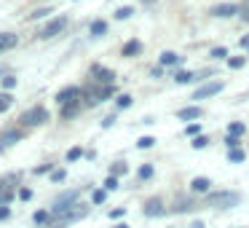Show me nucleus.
<instances>
[{"instance_id": "393cba45", "label": "nucleus", "mask_w": 249, "mask_h": 228, "mask_svg": "<svg viewBox=\"0 0 249 228\" xmlns=\"http://www.w3.org/2000/svg\"><path fill=\"white\" fill-rule=\"evenodd\" d=\"M140 180H150L153 174H156V167H153V164H145V167H140Z\"/></svg>"}, {"instance_id": "1a4fd4ad", "label": "nucleus", "mask_w": 249, "mask_h": 228, "mask_svg": "<svg viewBox=\"0 0 249 228\" xmlns=\"http://www.w3.org/2000/svg\"><path fill=\"white\" fill-rule=\"evenodd\" d=\"M91 78H94V83H115V73L107 70V67H102V65L91 67Z\"/></svg>"}, {"instance_id": "b1692460", "label": "nucleus", "mask_w": 249, "mask_h": 228, "mask_svg": "<svg viewBox=\"0 0 249 228\" xmlns=\"http://www.w3.org/2000/svg\"><path fill=\"white\" fill-rule=\"evenodd\" d=\"M228 132H231V134H236V137H244V132H247V124H241V121H233V124L228 126Z\"/></svg>"}, {"instance_id": "ddd939ff", "label": "nucleus", "mask_w": 249, "mask_h": 228, "mask_svg": "<svg viewBox=\"0 0 249 228\" xmlns=\"http://www.w3.org/2000/svg\"><path fill=\"white\" fill-rule=\"evenodd\" d=\"M142 54V40L131 38L124 43V49H121V57H126V59H131V57H140Z\"/></svg>"}, {"instance_id": "dca6fc26", "label": "nucleus", "mask_w": 249, "mask_h": 228, "mask_svg": "<svg viewBox=\"0 0 249 228\" xmlns=\"http://www.w3.org/2000/svg\"><path fill=\"white\" fill-rule=\"evenodd\" d=\"M177 118L179 121H196V118H201V108L198 105H193V108H182V110H177Z\"/></svg>"}, {"instance_id": "cd10ccee", "label": "nucleus", "mask_w": 249, "mask_h": 228, "mask_svg": "<svg viewBox=\"0 0 249 228\" xmlns=\"http://www.w3.org/2000/svg\"><path fill=\"white\" fill-rule=\"evenodd\" d=\"M156 145V137H140L137 140V148H142V151H147V148Z\"/></svg>"}, {"instance_id": "e433bc0d", "label": "nucleus", "mask_w": 249, "mask_h": 228, "mask_svg": "<svg viewBox=\"0 0 249 228\" xmlns=\"http://www.w3.org/2000/svg\"><path fill=\"white\" fill-rule=\"evenodd\" d=\"M51 14V8H35L33 14H30V19H43V17H49Z\"/></svg>"}, {"instance_id": "412c9836", "label": "nucleus", "mask_w": 249, "mask_h": 228, "mask_svg": "<svg viewBox=\"0 0 249 228\" xmlns=\"http://www.w3.org/2000/svg\"><path fill=\"white\" fill-rule=\"evenodd\" d=\"M14 105V97L8 92H0V113H6L8 108Z\"/></svg>"}, {"instance_id": "39448f33", "label": "nucleus", "mask_w": 249, "mask_h": 228, "mask_svg": "<svg viewBox=\"0 0 249 228\" xmlns=\"http://www.w3.org/2000/svg\"><path fill=\"white\" fill-rule=\"evenodd\" d=\"M67 22H70L67 17H54V19H51V22L46 24L43 30H40V38H43V40H49V38H54V35H59L62 30L67 27Z\"/></svg>"}, {"instance_id": "f3484780", "label": "nucleus", "mask_w": 249, "mask_h": 228, "mask_svg": "<svg viewBox=\"0 0 249 228\" xmlns=\"http://www.w3.org/2000/svg\"><path fill=\"white\" fill-rule=\"evenodd\" d=\"M158 62H161L163 67H174V65H179V62H182V57H179L177 51H163V54L158 57Z\"/></svg>"}, {"instance_id": "20e7f679", "label": "nucleus", "mask_w": 249, "mask_h": 228, "mask_svg": "<svg viewBox=\"0 0 249 228\" xmlns=\"http://www.w3.org/2000/svg\"><path fill=\"white\" fill-rule=\"evenodd\" d=\"M75 204H78V190H67V193H62L59 199L51 204V215H62V212L72 209Z\"/></svg>"}, {"instance_id": "6ab92c4d", "label": "nucleus", "mask_w": 249, "mask_h": 228, "mask_svg": "<svg viewBox=\"0 0 249 228\" xmlns=\"http://www.w3.org/2000/svg\"><path fill=\"white\" fill-rule=\"evenodd\" d=\"M81 99H78V102H70V105H62V118H72V115H78L81 113Z\"/></svg>"}, {"instance_id": "f704fd0d", "label": "nucleus", "mask_w": 249, "mask_h": 228, "mask_svg": "<svg viewBox=\"0 0 249 228\" xmlns=\"http://www.w3.org/2000/svg\"><path fill=\"white\" fill-rule=\"evenodd\" d=\"M190 145H193L196 151H198V148H206V145H209V140H206L204 134H198V137H193V142H190Z\"/></svg>"}, {"instance_id": "423d86ee", "label": "nucleus", "mask_w": 249, "mask_h": 228, "mask_svg": "<svg viewBox=\"0 0 249 228\" xmlns=\"http://www.w3.org/2000/svg\"><path fill=\"white\" fill-rule=\"evenodd\" d=\"M222 89H225V83H222V81H209V83H204V86L196 89L193 99H209V97H214V94H220Z\"/></svg>"}, {"instance_id": "4be33fe9", "label": "nucleus", "mask_w": 249, "mask_h": 228, "mask_svg": "<svg viewBox=\"0 0 249 228\" xmlns=\"http://www.w3.org/2000/svg\"><path fill=\"white\" fill-rule=\"evenodd\" d=\"M193 201H190V199H179V201H174V212H190V209H193Z\"/></svg>"}, {"instance_id": "2f4dec72", "label": "nucleus", "mask_w": 249, "mask_h": 228, "mask_svg": "<svg viewBox=\"0 0 249 228\" xmlns=\"http://www.w3.org/2000/svg\"><path fill=\"white\" fill-rule=\"evenodd\" d=\"M0 81H3V89H6V92H11V89L17 86V76H3Z\"/></svg>"}, {"instance_id": "de8ad7c7", "label": "nucleus", "mask_w": 249, "mask_h": 228, "mask_svg": "<svg viewBox=\"0 0 249 228\" xmlns=\"http://www.w3.org/2000/svg\"><path fill=\"white\" fill-rule=\"evenodd\" d=\"M46 172H51V164H43V167L35 169V174H46Z\"/></svg>"}, {"instance_id": "0eeeda50", "label": "nucleus", "mask_w": 249, "mask_h": 228, "mask_svg": "<svg viewBox=\"0 0 249 228\" xmlns=\"http://www.w3.org/2000/svg\"><path fill=\"white\" fill-rule=\"evenodd\" d=\"M81 97H83V92L78 86H65L59 94H56V102H59V105H70V102H78Z\"/></svg>"}, {"instance_id": "a878e982", "label": "nucleus", "mask_w": 249, "mask_h": 228, "mask_svg": "<svg viewBox=\"0 0 249 228\" xmlns=\"http://www.w3.org/2000/svg\"><path fill=\"white\" fill-rule=\"evenodd\" d=\"M49 217H51V212L40 209V212H35V215H33V223H35V226H43V223H49Z\"/></svg>"}, {"instance_id": "37998d69", "label": "nucleus", "mask_w": 249, "mask_h": 228, "mask_svg": "<svg viewBox=\"0 0 249 228\" xmlns=\"http://www.w3.org/2000/svg\"><path fill=\"white\" fill-rule=\"evenodd\" d=\"M126 215V209H124V207H118V209H113V212H110V217H113V220H118V217H124Z\"/></svg>"}, {"instance_id": "c756f323", "label": "nucleus", "mask_w": 249, "mask_h": 228, "mask_svg": "<svg viewBox=\"0 0 249 228\" xmlns=\"http://www.w3.org/2000/svg\"><path fill=\"white\" fill-rule=\"evenodd\" d=\"M244 62H247L244 57H231V59H228V67H231V70H241Z\"/></svg>"}, {"instance_id": "aec40b11", "label": "nucleus", "mask_w": 249, "mask_h": 228, "mask_svg": "<svg viewBox=\"0 0 249 228\" xmlns=\"http://www.w3.org/2000/svg\"><path fill=\"white\" fill-rule=\"evenodd\" d=\"M244 158H247V153H244V148H231V151H228V161H233V164H241Z\"/></svg>"}, {"instance_id": "09e8293b", "label": "nucleus", "mask_w": 249, "mask_h": 228, "mask_svg": "<svg viewBox=\"0 0 249 228\" xmlns=\"http://www.w3.org/2000/svg\"><path fill=\"white\" fill-rule=\"evenodd\" d=\"M238 46H241V49H249V35H244V38L238 40Z\"/></svg>"}, {"instance_id": "864d4df0", "label": "nucleus", "mask_w": 249, "mask_h": 228, "mask_svg": "<svg viewBox=\"0 0 249 228\" xmlns=\"http://www.w3.org/2000/svg\"><path fill=\"white\" fill-rule=\"evenodd\" d=\"M115 228H129V226H126V223H118V226H115Z\"/></svg>"}, {"instance_id": "79ce46f5", "label": "nucleus", "mask_w": 249, "mask_h": 228, "mask_svg": "<svg viewBox=\"0 0 249 228\" xmlns=\"http://www.w3.org/2000/svg\"><path fill=\"white\" fill-rule=\"evenodd\" d=\"M19 199H22V201L33 199V190H30V188H19Z\"/></svg>"}, {"instance_id": "f257e3e1", "label": "nucleus", "mask_w": 249, "mask_h": 228, "mask_svg": "<svg viewBox=\"0 0 249 228\" xmlns=\"http://www.w3.org/2000/svg\"><path fill=\"white\" fill-rule=\"evenodd\" d=\"M86 215H89V207L75 204L72 209L62 212V215H54V220L46 223V228H67V226H72L75 220H81V217H86Z\"/></svg>"}, {"instance_id": "8fccbe9b", "label": "nucleus", "mask_w": 249, "mask_h": 228, "mask_svg": "<svg viewBox=\"0 0 249 228\" xmlns=\"http://www.w3.org/2000/svg\"><path fill=\"white\" fill-rule=\"evenodd\" d=\"M190 228H204V223L198 220V223H193V226H190Z\"/></svg>"}, {"instance_id": "2eb2a0df", "label": "nucleus", "mask_w": 249, "mask_h": 228, "mask_svg": "<svg viewBox=\"0 0 249 228\" xmlns=\"http://www.w3.org/2000/svg\"><path fill=\"white\" fill-rule=\"evenodd\" d=\"M17 43H19V38L14 33H0V54H3V51H11Z\"/></svg>"}, {"instance_id": "58836bf2", "label": "nucleus", "mask_w": 249, "mask_h": 228, "mask_svg": "<svg viewBox=\"0 0 249 228\" xmlns=\"http://www.w3.org/2000/svg\"><path fill=\"white\" fill-rule=\"evenodd\" d=\"M185 134H190V137H198V134H201V124H188V129H185Z\"/></svg>"}, {"instance_id": "9b49d317", "label": "nucleus", "mask_w": 249, "mask_h": 228, "mask_svg": "<svg viewBox=\"0 0 249 228\" xmlns=\"http://www.w3.org/2000/svg\"><path fill=\"white\" fill-rule=\"evenodd\" d=\"M17 177H8L0 183V204H8V201L14 199V193H17V185H11Z\"/></svg>"}, {"instance_id": "473e14b6", "label": "nucleus", "mask_w": 249, "mask_h": 228, "mask_svg": "<svg viewBox=\"0 0 249 228\" xmlns=\"http://www.w3.org/2000/svg\"><path fill=\"white\" fill-rule=\"evenodd\" d=\"M212 59H225V57H228V49H225V46H217V49H212Z\"/></svg>"}, {"instance_id": "a19ab883", "label": "nucleus", "mask_w": 249, "mask_h": 228, "mask_svg": "<svg viewBox=\"0 0 249 228\" xmlns=\"http://www.w3.org/2000/svg\"><path fill=\"white\" fill-rule=\"evenodd\" d=\"M51 180H54V183H62V180H65V169H56V172H51Z\"/></svg>"}, {"instance_id": "4468645a", "label": "nucleus", "mask_w": 249, "mask_h": 228, "mask_svg": "<svg viewBox=\"0 0 249 228\" xmlns=\"http://www.w3.org/2000/svg\"><path fill=\"white\" fill-rule=\"evenodd\" d=\"M209 185H212L209 177H193L190 180V190H193V193H209Z\"/></svg>"}, {"instance_id": "c85d7f7f", "label": "nucleus", "mask_w": 249, "mask_h": 228, "mask_svg": "<svg viewBox=\"0 0 249 228\" xmlns=\"http://www.w3.org/2000/svg\"><path fill=\"white\" fill-rule=\"evenodd\" d=\"M105 199H107V190H102V188H97V190L91 193V201H94V204H105Z\"/></svg>"}, {"instance_id": "9d476101", "label": "nucleus", "mask_w": 249, "mask_h": 228, "mask_svg": "<svg viewBox=\"0 0 249 228\" xmlns=\"http://www.w3.org/2000/svg\"><path fill=\"white\" fill-rule=\"evenodd\" d=\"M238 11H241V8H238L236 3H220V6L212 8V17H217V19H228V17H236Z\"/></svg>"}, {"instance_id": "4c0bfd02", "label": "nucleus", "mask_w": 249, "mask_h": 228, "mask_svg": "<svg viewBox=\"0 0 249 228\" xmlns=\"http://www.w3.org/2000/svg\"><path fill=\"white\" fill-rule=\"evenodd\" d=\"M118 188V177H115V174H110L107 180H105V190H115Z\"/></svg>"}, {"instance_id": "49530a36", "label": "nucleus", "mask_w": 249, "mask_h": 228, "mask_svg": "<svg viewBox=\"0 0 249 228\" xmlns=\"http://www.w3.org/2000/svg\"><path fill=\"white\" fill-rule=\"evenodd\" d=\"M113 124H115V115H107V118L102 121V126H105V129H110V126H113Z\"/></svg>"}, {"instance_id": "72a5a7b5", "label": "nucleus", "mask_w": 249, "mask_h": 228, "mask_svg": "<svg viewBox=\"0 0 249 228\" xmlns=\"http://www.w3.org/2000/svg\"><path fill=\"white\" fill-rule=\"evenodd\" d=\"M81 156H83V148H70L67 151V161H78Z\"/></svg>"}, {"instance_id": "a211bd4d", "label": "nucleus", "mask_w": 249, "mask_h": 228, "mask_svg": "<svg viewBox=\"0 0 249 228\" xmlns=\"http://www.w3.org/2000/svg\"><path fill=\"white\" fill-rule=\"evenodd\" d=\"M89 33H91V38H102V35L107 33V22H102V19L91 22V24H89Z\"/></svg>"}, {"instance_id": "f03ea898", "label": "nucleus", "mask_w": 249, "mask_h": 228, "mask_svg": "<svg viewBox=\"0 0 249 228\" xmlns=\"http://www.w3.org/2000/svg\"><path fill=\"white\" fill-rule=\"evenodd\" d=\"M238 201H241V196L236 190H220V193L206 196V207H212V209H233Z\"/></svg>"}, {"instance_id": "ea45409f", "label": "nucleus", "mask_w": 249, "mask_h": 228, "mask_svg": "<svg viewBox=\"0 0 249 228\" xmlns=\"http://www.w3.org/2000/svg\"><path fill=\"white\" fill-rule=\"evenodd\" d=\"M225 145H228V148H238V145H241V140H238L236 134H228V137H225Z\"/></svg>"}, {"instance_id": "6e6552de", "label": "nucleus", "mask_w": 249, "mask_h": 228, "mask_svg": "<svg viewBox=\"0 0 249 228\" xmlns=\"http://www.w3.org/2000/svg\"><path fill=\"white\" fill-rule=\"evenodd\" d=\"M22 137H24V129H8V132H3V134H0V151H6V148L17 145Z\"/></svg>"}, {"instance_id": "3c124183", "label": "nucleus", "mask_w": 249, "mask_h": 228, "mask_svg": "<svg viewBox=\"0 0 249 228\" xmlns=\"http://www.w3.org/2000/svg\"><path fill=\"white\" fill-rule=\"evenodd\" d=\"M6 76V65H0V78Z\"/></svg>"}, {"instance_id": "7c9ffc66", "label": "nucleus", "mask_w": 249, "mask_h": 228, "mask_svg": "<svg viewBox=\"0 0 249 228\" xmlns=\"http://www.w3.org/2000/svg\"><path fill=\"white\" fill-rule=\"evenodd\" d=\"M131 14H134V8H131V6H121L118 11H115V19H129Z\"/></svg>"}, {"instance_id": "c9c22d12", "label": "nucleus", "mask_w": 249, "mask_h": 228, "mask_svg": "<svg viewBox=\"0 0 249 228\" xmlns=\"http://www.w3.org/2000/svg\"><path fill=\"white\" fill-rule=\"evenodd\" d=\"M126 172H129V167H126L124 161H118L113 169H110V174H115V177H118V174H126Z\"/></svg>"}, {"instance_id": "a18cd8bd", "label": "nucleus", "mask_w": 249, "mask_h": 228, "mask_svg": "<svg viewBox=\"0 0 249 228\" xmlns=\"http://www.w3.org/2000/svg\"><path fill=\"white\" fill-rule=\"evenodd\" d=\"M8 215H11V209H8L6 204H0V220H6Z\"/></svg>"}, {"instance_id": "f8f14e48", "label": "nucleus", "mask_w": 249, "mask_h": 228, "mask_svg": "<svg viewBox=\"0 0 249 228\" xmlns=\"http://www.w3.org/2000/svg\"><path fill=\"white\" fill-rule=\"evenodd\" d=\"M142 212H145V217H161L166 209H163V201L161 199H147L145 201V209H142Z\"/></svg>"}, {"instance_id": "7ed1b4c3", "label": "nucleus", "mask_w": 249, "mask_h": 228, "mask_svg": "<svg viewBox=\"0 0 249 228\" xmlns=\"http://www.w3.org/2000/svg\"><path fill=\"white\" fill-rule=\"evenodd\" d=\"M19 121H22V126H27V129H30V126H40V124L49 121V110H46L43 105H35V108H30Z\"/></svg>"}, {"instance_id": "603ef678", "label": "nucleus", "mask_w": 249, "mask_h": 228, "mask_svg": "<svg viewBox=\"0 0 249 228\" xmlns=\"http://www.w3.org/2000/svg\"><path fill=\"white\" fill-rule=\"evenodd\" d=\"M142 3H145V6H153V3H156V0H142Z\"/></svg>"}, {"instance_id": "bb28decb", "label": "nucleus", "mask_w": 249, "mask_h": 228, "mask_svg": "<svg viewBox=\"0 0 249 228\" xmlns=\"http://www.w3.org/2000/svg\"><path fill=\"white\" fill-rule=\"evenodd\" d=\"M131 99H134V97H131V94H121V97L115 99V105H118V110H126V108H129V105H131Z\"/></svg>"}, {"instance_id": "c03bdc74", "label": "nucleus", "mask_w": 249, "mask_h": 228, "mask_svg": "<svg viewBox=\"0 0 249 228\" xmlns=\"http://www.w3.org/2000/svg\"><path fill=\"white\" fill-rule=\"evenodd\" d=\"M238 17H241L244 22H249V3H247V6H241V11H238Z\"/></svg>"}, {"instance_id": "5701e85b", "label": "nucleus", "mask_w": 249, "mask_h": 228, "mask_svg": "<svg viewBox=\"0 0 249 228\" xmlns=\"http://www.w3.org/2000/svg\"><path fill=\"white\" fill-rule=\"evenodd\" d=\"M174 81L177 83H190V81H196V76L188 73V70H179V73H174Z\"/></svg>"}]
</instances>
